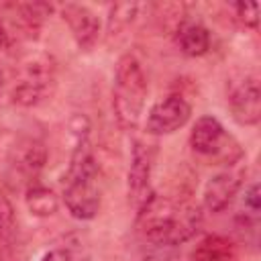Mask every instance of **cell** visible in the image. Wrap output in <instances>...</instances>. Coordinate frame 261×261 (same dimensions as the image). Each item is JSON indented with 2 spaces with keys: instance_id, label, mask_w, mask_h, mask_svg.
Masks as SVG:
<instances>
[{
  "instance_id": "1",
  "label": "cell",
  "mask_w": 261,
  "mask_h": 261,
  "mask_svg": "<svg viewBox=\"0 0 261 261\" xmlns=\"http://www.w3.org/2000/svg\"><path fill=\"white\" fill-rule=\"evenodd\" d=\"M202 226V208L190 200L153 194L135 218L137 232L153 245L175 247L192 237Z\"/></svg>"
},
{
  "instance_id": "2",
  "label": "cell",
  "mask_w": 261,
  "mask_h": 261,
  "mask_svg": "<svg viewBox=\"0 0 261 261\" xmlns=\"http://www.w3.org/2000/svg\"><path fill=\"white\" fill-rule=\"evenodd\" d=\"M100 169L94 155V147L90 143L88 126L80 128L67 171L63 175V192L61 198L69 214L77 220H92L100 210Z\"/></svg>"
},
{
  "instance_id": "3",
  "label": "cell",
  "mask_w": 261,
  "mask_h": 261,
  "mask_svg": "<svg viewBox=\"0 0 261 261\" xmlns=\"http://www.w3.org/2000/svg\"><path fill=\"white\" fill-rule=\"evenodd\" d=\"M149 82L141 61L133 53H124L116 61L112 82V112L122 130H133L145 110Z\"/></svg>"
},
{
  "instance_id": "4",
  "label": "cell",
  "mask_w": 261,
  "mask_h": 261,
  "mask_svg": "<svg viewBox=\"0 0 261 261\" xmlns=\"http://www.w3.org/2000/svg\"><path fill=\"white\" fill-rule=\"evenodd\" d=\"M55 88V61L47 53H35L20 61L10 88V102L16 106H39Z\"/></svg>"
},
{
  "instance_id": "5",
  "label": "cell",
  "mask_w": 261,
  "mask_h": 261,
  "mask_svg": "<svg viewBox=\"0 0 261 261\" xmlns=\"http://www.w3.org/2000/svg\"><path fill=\"white\" fill-rule=\"evenodd\" d=\"M190 147L196 155L208 157L214 165H234L243 159L239 141L214 116H200L190 130Z\"/></svg>"
},
{
  "instance_id": "6",
  "label": "cell",
  "mask_w": 261,
  "mask_h": 261,
  "mask_svg": "<svg viewBox=\"0 0 261 261\" xmlns=\"http://www.w3.org/2000/svg\"><path fill=\"white\" fill-rule=\"evenodd\" d=\"M226 106L234 122L243 126H255L261 120V88L257 73L243 71L228 80Z\"/></svg>"
},
{
  "instance_id": "7",
  "label": "cell",
  "mask_w": 261,
  "mask_h": 261,
  "mask_svg": "<svg viewBox=\"0 0 261 261\" xmlns=\"http://www.w3.org/2000/svg\"><path fill=\"white\" fill-rule=\"evenodd\" d=\"M157 147L145 139H135L130 147V165L126 173V194L128 202L135 210H139L155 192L151 186L153 163H155Z\"/></svg>"
},
{
  "instance_id": "8",
  "label": "cell",
  "mask_w": 261,
  "mask_h": 261,
  "mask_svg": "<svg viewBox=\"0 0 261 261\" xmlns=\"http://www.w3.org/2000/svg\"><path fill=\"white\" fill-rule=\"evenodd\" d=\"M53 6L47 2H8L0 6V18L10 35L18 41H35Z\"/></svg>"
},
{
  "instance_id": "9",
  "label": "cell",
  "mask_w": 261,
  "mask_h": 261,
  "mask_svg": "<svg viewBox=\"0 0 261 261\" xmlns=\"http://www.w3.org/2000/svg\"><path fill=\"white\" fill-rule=\"evenodd\" d=\"M190 116H192L190 102L179 94H169L149 108L145 120V133L149 137L171 135L181 126H186Z\"/></svg>"
},
{
  "instance_id": "10",
  "label": "cell",
  "mask_w": 261,
  "mask_h": 261,
  "mask_svg": "<svg viewBox=\"0 0 261 261\" xmlns=\"http://www.w3.org/2000/svg\"><path fill=\"white\" fill-rule=\"evenodd\" d=\"M47 161V149L39 139H20L8 155V167L12 169V175L22 179L27 188L31 184H37V175L45 167Z\"/></svg>"
},
{
  "instance_id": "11",
  "label": "cell",
  "mask_w": 261,
  "mask_h": 261,
  "mask_svg": "<svg viewBox=\"0 0 261 261\" xmlns=\"http://www.w3.org/2000/svg\"><path fill=\"white\" fill-rule=\"evenodd\" d=\"M59 14L63 18V22L69 27L73 41L77 43L80 49L90 51L98 39H100V18L98 14L88 8L86 4H75V2H67L59 8Z\"/></svg>"
},
{
  "instance_id": "12",
  "label": "cell",
  "mask_w": 261,
  "mask_h": 261,
  "mask_svg": "<svg viewBox=\"0 0 261 261\" xmlns=\"http://www.w3.org/2000/svg\"><path fill=\"white\" fill-rule=\"evenodd\" d=\"M243 184V173L241 171H220L212 175L204 188V208L210 212H222L232 198L239 194Z\"/></svg>"
},
{
  "instance_id": "13",
  "label": "cell",
  "mask_w": 261,
  "mask_h": 261,
  "mask_svg": "<svg viewBox=\"0 0 261 261\" xmlns=\"http://www.w3.org/2000/svg\"><path fill=\"white\" fill-rule=\"evenodd\" d=\"M173 43L179 49V53H184L186 57H202L210 51L212 39H210V31L202 22L186 18L173 31Z\"/></svg>"
},
{
  "instance_id": "14",
  "label": "cell",
  "mask_w": 261,
  "mask_h": 261,
  "mask_svg": "<svg viewBox=\"0 0 261 261\" xmlns=\"http://www.w3.org/2000/svg\"><path fill=\"white\" fill-rule=\"evenodd\" d=\"M192 261H239V257L230 239L222 234H208L192 251Z\"/></svg>"
},
{
  "instance_id": "15",
  "label": "cell",
  "mask_w": 261,
  "mask_h": 261,
  "mask_svg": "<svg viewBox=\"0 0 261 261\" xmlns=\"http://www.w3.org/2000/svg\"><path fill=\"white\" fill-rule=\"evenodd\" d=\"M24 202H27V208L33 216H39V218H49L53 216L57 210H59V198L57 194L43 186V184H31L24 192Z\"/></svg>"
},
{
  "instance_id": "16",
  "label": "cell",
  "mask_w": 261,
  "mask_h": 261,
  "mask_svg": "<svg viewBox=\"0 0 261 261\" xmlns=\"http://www.w3.org/2000/svg\"><path fill=\"white\" fill-rule=\"evenodd\" d=\"M139 8L141 6L137 2H118V4H112L108 8V24H106L108 37H116L122 31H126L133 24Z\"/></svg>"
},
{
  "instance_id": "17",
  "label": "cell",
  "mask_w": 261,
  "mask_h": 261,
  "mask_svg": "<svg viewBox=\"0 0 261 261\" xmlns=\"http://www.w3.org/2000/svg\"><path fill=\"white\" fill-rule=\"evenodd\" d=\"M18 234V220L8 196L0 190V243L4 247H12Z\"/></svg>"
},
{
  "instance_id": "18",
  "label": "cell",
  "mask_w": 261,
  "mask_h": 261,
  "mask_svg": "<svg viewBox=\"0 0 261 261\" xmlns=\"http://www.w3.org/2000/svg\"><path fill=\"white\" fill-rule=\"evenodd\" d=\"M234 18L245 29H257L259 24V6L255 2H234L232 4Z\"/></svg>"
},
{
  "instance_id": "19",
  "label": "cell",
  "mask_w": 261,
  "mask_h": 261,
  "mask_svg": "<svg viewBox=\"0 0 261 261\" xmlns=\"http://www.w3.org/2000/svg\"><path fill=\"white\" fill-rule=\"evenodd\" d=\"M243 208H245V220L257 222L259 210H261V204H259V186H257V184H251V186L245 190Z\"/></svg>"
},
{
  "instance_id": "20",
  "label": "cell",
  "mask_w": 261,
  "mask_h": 261,
  "mask_svg": "<svg viewBox=\"0 0 261 261\" xmlns=\"http://www.w3.org/2000/svg\"><path fill=\"white\" fill-rule=\"evenodd\" d=\"M41 261H77V255L71 247H55L51 251H47Z\"/></svg>"
},
{
  "instance_id": "21",
  "label": "cell",
  "mask_w": 261,
  "mask_h": 261,
  "mask_svg": "<svg viewBox=\"0 0 261 261\" xmlns=\"http://www.w3.org/2000/svg\"><path fill=\"white\" fill-rule=\"evenodd\" d=\"M8 45H10V35H8V31H6V27H4V22H2V18H0V53H2Z\"/></svg>"
},
{
  "instance_id": "22",
  "label": "cell",
  "mask_w": 261,
  "mask_h": 261,
  "mask_svg": "<svg viewBox=\"0 0 261 261\" xmlns=\"http://www.w3.org/2000/svg\"><path fill=\"white\" fill-rule=\"evenodd\" d=\"M4 90V71H2V65H0V94Z\"/></svg>"
}]
</instances>
